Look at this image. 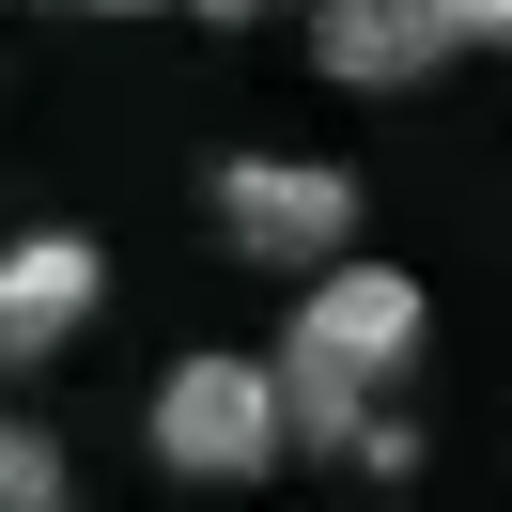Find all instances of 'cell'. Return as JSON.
Here are the masks:
<instances>
[{
	"mask_svg": "<svg viewBox=\"0 0 512 512\" xmlns=\"http://www.w3.org/2000/svg\"><path fill=\"white\" fill-rule=\"evenodd\" d=\"M419 357V280L404 264H311V295H295V342H280V373H295V450H357L373 435V373H404Z\"/></svg>",
	"mask_w": 512,
	"mask_h": 512,
	"instance_id": "cell-1",
	"label": "cell"
},
{
	"mask_svg": "<svg viewBox=\"0 0 512 512\" xmlns=\"http://www.w3.org/2000/svg\"><path fill=\"white\" fill-rule=\"evenodd\" d=\"M280 450H295V373H280V357L202 342V357L156 373V466L171 481H264Z\"/></svg>",
	"mask_w": 512,
	"mask_h": 512,
	"instance_id": "cell-2",
	"label": "cell"
},
{
	"mask_svg": "<svg viewBox=\"0 0 512 512\" xmlns=\"http://www.w3.org/2000/svg\"><path fill=\"white\" fill-rule=\"evenodd\" d=\"M218 233L249 264H280V280H311V264L357 249V171H326V156H233L218 171Z\"/></svg>",
	"mask_w": 512,
	"mask_h": 512,
	"instance_id": "cell-3",
	"label": "cell"
},
{
	"mask_svg": "<svg viewBox=\"0 0 512 512\" xmlns=\"http://www.w3.org/2000/svg\"><path fill=\"white\" fill-rule=\"evenodd\" d=\"M94 295H109L94 233H16V249H0V342H16V357H63L78 326H94Z\"/></svg>",
	"mask_w": 512,
	"mask_h": 512,
	"instance_id": "cell-4",
	"label": "cell"
},
{
	"mask_svg": "<svg viewBox=\"0 0 512 512\" xmlns=\"http://www.w3.org/2000/svg\"><path fill=\"white\" fill-rule=\"evenodd\" d=\"M311 63L342 78V94H404V78L450 63V16H435V0H326V16H311Z\"/></svg>",
	"mask_w": 512,
	"mask_h": 512,
	"instance_id": "cell-5",
	"label": "cell"
},
{
	"mask_svg": "<svg viewBox=\"0 0 512 512\" xmlns=\"http://www.w3.org/2000/svg\"><path fill=\"white\" fill-rule=\"evenodd\" d=\"M0 497H16V512H63V497H78L63 435H32V419H16V435H0Z\"/></svg>",
	"mask_w": 512,
	"mask_h": 512,
	"instance_id": "cell-6",
	"label": "cell"
},
{
	"mask_svg": "<svg viewBox=\"0 0 512 512\" xmlns=\"http://www.w3.org/2000/svg\"><path fill=\"white\" fill-rule=\"evenodd\" d=\"M450 16V47H512V0H435Z\"/></svg>",
	"mask_w": 512,
	"mask_h": 512,
	"instance_id": "cell-7",
	"label": "cell"
},
{
	"mask_svg": "<svg viewBox=\"0 0 512 512\" xmlns=\"http://www.w3.org/2000/svg\"><path fill=\"white\" fill-rule=\"evenodd\" d=\"M202 16H264V0H202Z\"/></svg>",
	"mask_w": 512,
	"mask_h": 512,
	"instance_id": "cell-8",
	"label": "cell"
},
{
	"mask_svg": "<svg viewBox=\"0 0 512 512\" xmlns=\"http://www.w3.org/2000/svg\"><path fill=\"white\" fill-rule=\"evenodd\" d=\"M94 16H156V0H94Z\"/></svg>",
	"mask_w": 512,
	"mask_h": 512,
	"instance_id": "cell-9",
	"label": "cell"
}]
</instances>
